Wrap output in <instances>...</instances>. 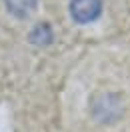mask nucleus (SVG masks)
Returning a JSON list of instances; mask_svg holds the SVG:
<instances>
[{"label":"nucleus","instance_id":"2","mask_svg":"<svg viewBox=\"0 0 130 132\" xmlns=\"http://www.w3.org/2000/svg\"><path fill=\"white\" fill-rule=\"evenodd\" d=\"M52 38H54V34H52V26L48 22L34 24V28L30 30V36H28V40L32 42L34 46H48L52 42Z\"/></svg>","mask_w":130,"mask_h":132},{"label":"nucleus","instance_id":"3","mask_svg":"<svg viewBox=\"0 0 130 132\" xmlns=\"http://www.w3.org/2000/svg\"><path fill=\"white\" fill-rule=\"evenodd\" d=\"M4 4L8 12L16 18H26L36 10V0H4Z\"/></svg>","mask_w":130,"mask_h":132},{"label":"nucleus","instance_id":"1","mask_svg":"<svg viewBox=\"0 0 130 132\" xmlns=\"http://www.w3.org/2000/svg\"><path fill=\"white\" fill-rule=\"evenodd\" d=\"M70 16L78 24H90L102 14V0H70Z\"/></svg>","mask_w":130,"mask_h":132}]
</instances>
